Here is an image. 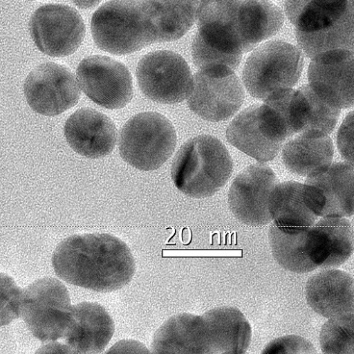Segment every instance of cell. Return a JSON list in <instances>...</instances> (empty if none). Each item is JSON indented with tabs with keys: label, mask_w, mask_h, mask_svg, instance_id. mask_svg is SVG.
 Masks as SVG:
<instances>
[{
	"label": "cell",
	"mask_w": 354,
	"mask_h": 354,
	"mask_svg": "<svg viewBox=\"0 0 354 354\" xmlns=\"http://www.w3.org/2000/svg\"><path fill=\"white\" fill-rule=\"evenodd\" d=\"M306 295L316 313L330 319L354 310V279L341 270H324L310 278Z\"/></svg>",
	"instance_id": "ffe728a7"
},
{
	"label": "cell",
	"mask_w": 354,
	"mask_h": 354,
	"mask_svg": "<svg viewBox=\"0 0 354 354\" xmlns=\"http://www.w3.org/2000/svg\"><path fill=\"white\" fill-rule=\"evenodd\" d=\"M274 223L297 229H310L319 216L309 203L304 185L295 182L277 184L270 199Z\"/></svg>",
	"instance_id": "484cf974"
},
{
	"label": "cell",
	"mask_w": 354,
	"mask_h": 354,
	"mask_svg": "<svg viewBox=\"0 0 354 354\" xmlns=\"http://www.w3.org/2000/svg\"><path fill=\"white\" fill-rule=\"evenodd\" d=\"M290 123L295 134L318 132L330 134L341 109L328 105L310 85L295 90L289 107Z\"/></svg>",
	"instance_id": "cb8c5ba5"
},
{
	"label": "cell",
	"mask_w": 354,
	"mask_h": 354,
	"mask_svg": "<svg viewBox=\"0 0 354 354\" xmlns=\"http://www.w3.org/2000/svg\"><path fill=\"white\" fill-rule=\"evenodd\" d=\"M73 313L69 292L56 278H42L23 290L20 317L42 342L64 338L73 323Z\"/></svg>",
	"instance_id": "8992f818"
},
{
	"label": "cell",
	"mask_w": 354,
	"mask_h": 354,
	"mask_svg": "<svg viewBox=\"0 0 354 354\" xmlns=\"http://www.w3.org/2000/svg\"><path fill=\"white\" fill-rule=\"evenodd\" d=\"M303 66L304 59L296 46L283 41H270L248 57L243 82L250 95L265 100L277 91L295 86Z\"/></svg>",
	"instance_id": "5b68a950"
},
{
	"label": "cell",
	"mask_w": 354,
	"mask_h": 354,
	"mask_svg": "<svg viewBox=\"0 0 354 354\" xmlns=\"http://www.w3.org/2000/svg\"><path fill=\"white\" fill-rule=\"evenodd\" d=\"M284 23L282 10L268 0H243L235 20V37L243 53L281 30Z\"/></svg>",
	"instance_id": "44dd1931"
},
{
	"label": "cell",
	"mask_w": 354,
	"mask_h": 354,
	"mask_svg": "<svg viewBox=\"0 0 354 354\" xmlns=\"http://www.w3.org/2000/svg\"><path fill=\"white\" fill-rule=\"evenodd\" d=\"M276 185V176L266 165L248 167L236 176L230 191V207L235 217L250 226L271 223L270 199Z\"/></svg>",
	"instance_id": "4fadbf2b"
},
{
	"label": "cell",
	"mask_w": 354,
	"mask_h": 354,
	"mask_svg": "<svg viewBox=\"0 0 354 354\" xmlns=\"http://www.w3.org/2000/svg\"><path fill=\"white\" fill-rule=\"evenodd\" d=\"M93 40L114 55H130L156 43L141 0H112L91 19Z\"/></svg>",
	"instance_id": "277c9868"
},
{
	"label": "cell",
	"mask_w": 354,
	"mask_h": 354,
	"mask_svg": "<svg viewBox=\"0 0 354 354\" xmlns=\"http://www.w3.org/2000/svg\"><path fill=\"white\" fill-rule=\"evenodd\" d=\"M151 352L153 353H214L212 326L204 314L187 313L174 315L156 332Z\"/></svg>",
	"instance_id": "2e32d148"
},
{
	"label": "cell",
	"mask_w": 354,
	"mask_h": 354,
	"mask_svg": "<svg viewBox=\"0 0 354 354\" xmlns=\"http://www.w3.org/2000/svg\"><path fill=\"white\" fill-rule=\"evenodd\" d=\"M53 264L65 282L98 292L122 288L136 273V261L127 244L108 234L65 239L54 252Z\"/></svg>",
	"instance_id": "6da1fadb"
},
{
	"label": "cell",
	"mask_w": 354,
	"mask_h": 354,
	"mask_svg": "<svg viewBox=\"0 0 354 354\" xmlns=\"http://www.w3.org/2000/svg\"><path fill=\"white\" fill-rule=\"evenodd\" d=\"M30 32L41 52L53 57L73 54L83 42L86 28L80 14L62 4L40 7L32 15Z\"/></svg>",
	"instance_id": "8fae6325"
},
{
	"label": "cell",
	"mask_w": 354,
	"mask_h": 354,
	"mask_svg": "<svg viewBox=\"0 0 354 354\" xmlns=\"http://www.w3.org/2000/svg\"><path fill=\"white\" fill-rule=\"evenodd\" d=\"M73 320L64 337L73 353L102 352L111 340L115 325L105 308L97 303L73 306Z\"/></svg>",
	"instance_id": "d6986e66"
},
{
	"label": "cell",
	"mask_w": 354,
	"mask_h": 354,
	"mask_svg": "<svg viewBox=\"0 0 354 354\" xmlns=\"http://www.w3.org/2000/svg\"><path fill=\"white\" fill-rule=\"evenodd\" d=\"M77 78L82 91L100 107L121 109L133 97L129 68L108 57L95 55L84 59L77 68Z\"/></svg>",
	"instance_id": "30bf717a"
},
{
	"label": "cell",
	"mask_w": 354,
	"mask_h": 354,
	"mask_svg": "<svg viewBox=\"0 0 354 354\" xmlns=\"http://www.w3.org/2000/svg\"><path fill=\"white\" fill-rule=\"evenodd\" d=\"M64 136L71 148L91 159L106 157L115 147L118 133L113 122L94 109H82L66 120Z\"/></svg>",
	"instance_id": "e0dca14e"
},
{
	"label": "cell",
	"mask_w": 354,
	"mask_h": 354,
	"mask_svg": "<svg viewBox=\"0 0 354 354\" xmlns=\"http://www.w3.org/2000/svg\"><path fill=\"white\" fill-rule=\"evenodd\" d=\"M259 105L243 111L232 122L226 132L227 140L248 156L261 162L272 160L283 146L264 131L259 115Z\"/></svg>",
	"instance_id": "d4e9b609"
},
{
	"label": "cell",
	"mask_w": 354,
	"mask_h": 354,
	"mask_svg": "<svg viewBox=\"0 0 354 354\" xmlns=\"http://www.w3.org/2000/svg\"><path fill=\"white\" fill-rule=\"evenodd\" d=\"M307 248L311 260L317 268L339 267L353 254V227L344 218H322L310 227Z\"/></svg>",
	"instance_id": "ac0fdd59"
},
{
	"label": "cell",
	"mask_w": 354,
	"mask_h": 354,
	"mask_svg": "<svg viewBox=\"0 0 354 354\" xmlns=\"http://www.w3.org/2000/svg\"><path fill=\"white\" fill-rule=\"evenodd\" d=\"M353 226H354V219H353ZM353 229H354V227H353Z\"/></svg>",
	"instance_id": "d590c367"
},
{
	"label": "cell",
	"mask_w": 354,
	"mask_h": 354,
	"mask_svg": "<svg viewBox=\"0 0 354 354\" xmlns=\"http://www.w3.org/2000/svg\"><path fill=\"white\" fill-rule=\"evenodd\" d=\"M143 6L156 43L183 37L196 21L199 8L191 0H144Z\"/></svg>",
	"instance_id": "7402d4cb"
},
{
	"label": "cell",
	"mask_w": 354,
	"mask_h": 354,
	"mask_svg": "<svg viewBox=\"0 0 354 354\" xmlns=\"http://www.w3.org/2000/svg\"><path fill=\"white\" fill-rule=\"evenodd\" d=\"M146 346L134 340H123L115 344L106 353H149Z\"/></svg>",
	"instance_id": "1f68e13d"
},
{
	"label": "cell",
	"mask_w": 354,
	"mask_h": 354,
	"mask_svg": "<svg viewBox=\"0 0 354 354\" xmlns=\"http://www.w3.org/2000/svg\"><path fill=\"white\" fill-rule=\"evenodd\" d=\"M191 1L196 3L197 5L200 6V4L201 3L202 1H203V0H191Z\"/></svg>",
	"instance_id": "e575fe53"
},
{
	"label": "cell",
	"mask_w": 354,
	"mask_h": 354,
	"mask_svg": "<svg viewBox=\"0 0 354 354\" xmlns=\"http://www.w3.org/2000/svg\"><path fill=\"white\" fill-rule=\"evenodd\" d=\"M305 192L319 217L344 218L354 215V167L331 164L308 176Z\"/></svg>",
	"instance_id": "5bb4252c"
},
{
	"label": "cell",
	"mask_w": 354,
	"mask_h": 354,
	"mask_svg": "<svg viewBox=\"0 0 354 354\" xmlns=\"http://www.w3.org/2000/svg\"><path fill=\"white\" fill-rule=\"evenodd\" d=\"M286 10L310 59L335 49L354 50L353 0H286Z\"/></svg>",
	"instance_id": "7a4b0ae2"
},
{
	"label": "cell",
	"mask_w": 354,
	"mask_h": 354,
	"mask_svg": "<svg viewBox=\"0 0 354 354\" xmlns=\"http://www.w3.org/2000/svg\"><path fill=\"white\" fill-rule=\"evenodd\" d=\"M244 98V89L234 70L219 66L200 69L196 73L187 103L200 118L218 122L234 115Z\"/></svg>",
	"instance_id": "ba28073f"
},
{
	"label": "cell",
	"mask_w": 354,
	"mask_h": 354,
	"mask_svg": "<svg viewBox=\"0 0 354 354\" xmlns=\"http://www.w3.org/2000/svg\"><path fill=\"white\" fill-rule=\"evenodd\" d=\"M310 86L328 105L339 109L354 107V50L335 49L313 59Z\"/></svg>",
	"instance_id": "9a60e30c"
},
{
	"label": "cell",
	"mask_w": 354,
	"mask_h": 354,
	"mask_svg": "<svg viewBox=\"0 0 354 354\" xmlns=\"http://www.w3.org/2000/svg\"><path fill=\"white\" fill-rule=\"evenodd\" d=\"M319 341L324 353H354V310L330 318Z\"/></svg>",
	"instance_id": "83f0119b"
},
{
	"label": "cell",
	"mask_w": 354,
	"mask_h": 354,
	"mask_svg": "<svg viewBox=\"0 0 354 354\" xmlns=\"http://www.w3.org/2000/svg\"><path fill=\"white\" fill-rule=\"evenodd\" d=\"M176 144L172 124L155 112L131 118L121 131L120 155L122 160L142 171H153L171 156Z\"/></svg>",
	"instance_id": "52a82bcc"
},
{
	"label": "cell",
	"mask_w": 354,
	"mask_h": 354,
	"mask_svg": "<svg viewBox=\"0 0 354 354\" xmlns=\"http://www.w3.org/2000/svg\"><path fill=\"white\" fill-rule=\"evenodd\" d=\"M337 146L342 157L354 167V111L346 117L340 126Z\"/></svg>",
	"instance_id": "4dcf8cb0"
},
{
	"label": "cell",
	"mask_w": 354,
	"mask_h": 354,
	"mask_svg": "<svg viewBox=\"0 0 354 354\" xmlns=\"http://www.w3.org/2000/svg\"><path fill=\"white\" fill-rule=\"evenodd\" d=\"M23 290L12 278L1 274V325L10 324L20 317Z\"/></svg>",
	"instance_id": "f1b7e54d"
},
{
	"label": "cell",
	"mask_w": 354,
	"mask_h": 354,
	"mask_svg": "<svg viewBox=\"0 0 354 354\" xmlns=\"http://www.w3.org/2000/svg\"><path fill=\"white\" fill-rule=\"evenodd\" d=\"M233 171V161L225 145L211 136L188 140L176 155L171 178L185 194L205 198L218 192Z\"/></svg>",
	"instance_id": "3957f363"
},
{
	"label": "cell",
	"mask_w": 354,
	"mask_h": 354,
	"mask_svg": "<svg viewBox=\"0 0 354 354\" xmlns=\"http://www.w3.org/2000/svg\"><path fill=\"white\" fill-rule=\"evenodd\" d=\"M334 153V145L328 135L301 133L285 145L282 159L290 171L308 177L330 165Z\"/></svg>",
	"instance_id": "603a6c76"
},
{
	"label": "cell",
	"mask_w": 354,
	"mask_h": 354,
	"mask_svg": "<svg viewBox=\"0 0 354 354\" xmlns=\"http://www.w3.org/2000/svg\"><path fill=\"white\" fill-rule=\"evenodd\" d=\"M30 108L45 116H56L77 105L81 92L73 73L66 67L48 62L36 67L24 82Z\"/></svg>",
	"instance_id": "7c38bea8"
},
{
	"label": "cell",
	"mask_w": 354,
	"mask_h": 354,
	"mask_svg": "<svg viewBox=\"0 0 354 354\" xmlns=\"http://www.w3.org/2000/svg\"><path fill=\"white\" fill-rule=\"evenodd\" d=\"M310 229L272 224L269 231L272 254L283 268L295 273H307L317 268L311 260L307 248Z\"/></svg>",
	"instance_id": "4316f807"
},
{
	"label": "cell",
	"mask_w": 354,
	"mask_h": 354,
	"mask_svg": "<svg viewBox=\"0 0 354 354\" xmlns=\"http://www.w3.org/2000/svg\"><path fill=\"white\" fill-rule=\"evenodd\" d=\"M314 346L306 339L295 335L277 338L270 343L261 353H317Z\"/></svg>",
	"instance_id": "f546056e"
},
{
	"label": "cell",
	"mask_w": 354,
	"mask_h": 354,
	"mask_svg": "<svg viewBox=\"0 0 354 354\" xmlns=\"http://www.w3.org/2000/svg\"><path fill=\"white\" fill-rule=\"evenodd\" d=\"M81 9H89L99 4L102 0H72Z\"/></svg>",
	"instance_id": "836d02e7"
},
{
	"label": "cell",
	"mask_w": 354,
	"mask_h": 354,
	"mask_svg": "<svg viewBox=\"0 0 354 354\" xmlns=\"http://www.w3.org/2000/svg\"><path fill=\"white\" fill-rule=\"evenodd\" d=\"M353 3H354V0H353Z\"/></svg>",
	"instance_id": "8d00e7d4"
},
{
	"label": "cell",
	"mask_w": 354,
	"mask_h": 354,
	"mask_svg": "<svg viewBox=\"0 0 354 354\" xmlns=\"http://www.w3.org/2000/svg\"><path fill=\"white\" fill-rule=\"evenodd\" d=\"M136 75L142 93L159 104L181 103L193 87L194 77L187 63L170 50H157L143 57Z\"/></svg>",
	"instance_id": "9c48e42d"
},
{
	"label": "cell",
	"mask_w": 354,
	"mask_h": 354,
	"mask_svg": "<svg viewBox=\"0 0 354 354\" xmlns=\"http://www.w3.org/2000/svg\"><path fill=\"white\" fill-rule=\"evenodd\" d=\"M37 353H73V351L66 345L50 342L46 346L40 348Z\"/></svg>",
	"instance_id": "d6a6232c"
}]
</instances>
